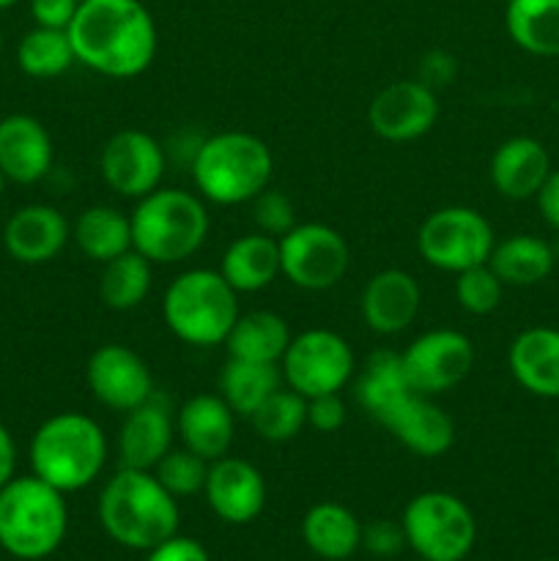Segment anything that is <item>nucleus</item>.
<instances>
[{
  "mask_svg": "<svg viewBox=\"0 0 559 561\" xmlns=\"http://www.w3.org/2000/svg\"><path fill=\"white\" fill-rule=\"evenodd\" d=\"M0 53H3V31H0Z\"/></svg>",
  "mask_w": 559,
  "mask_h": 561,
  "instance_id": "48",
  "label": "nucleus"
},
{
  "mask_svg": "<svg viewBox=\"0 0 559 561\" xmlns=\"http://www.w3.org/2000/svg\"><path fill=\"white\" fill-rule=\"evenodd\" d=\"M77 64L75 47H71L69 31L55 27H33L16 44V66L22 75L33 80H53L66 75Z\"/></svg>",
  "mask_w": 559,
  "mask_h": 561,
  "instance_id": "34",
  "label": "nucleus"
},
{
  "mask_svg": "<svg viewBox=\"0 0 559 561\" xmlns=\"http://www.w3.org/2000/svg\"><path fill=\"white\" fill-rule=\"evenodd\" d=\"M16 471V444L14 436L9 433V427L0 422V491L14 480Z\"/></svg>",
  "mask_w": 559,
  "mask_h": 561,
  "instance_id": "45",
  "label": "nucleus"
},
{
  "mask_svg": "<svg viewBox=\"0 0 559 561\" xmlns=\"http://www.w3.org/2000/svg\"><path fill=\"white\" fill-rule=\"evenodd\" d=\"M192 181L214 206L252 203L272 181V148L252 131H217L203 137L190 162Z\"/></svg>",
  "mask_w": 559,
  "mask_h": 561,
  "instance_id": "5",
  "label": "nucleus"
},
{
  "mask_svg": "<svg viewBox=\"0 0 559 561\" xmlns=\"http://www.w3.org/2000/svg\"><path fill=\"white\" fill-rule=\"evenodd\" d=\"M356 403L376 422H384L395 405L403 403L414 389L406 376L403 356L398 351H373L356 376Z\"/></svg>",
  "mask_w": 559,
  "mask_h": 561,
  "instance_id": "27",
  "label": "nucleus"
},
{
  "mask_svg": "<svg viewBox=\"0 0 559 561\" xmlns=\"http://www.w3.org/2000/svg\"><path fill=\"white\" fill-rule=\"evenodd\" d=\"M69 38L77 64L110 80L140 77L159 47L157 22L140 0H80Z\"/></svg>",
  "mask_w": 559,
  "mask_h": 561,
  "instance_id": "1",
  "label": "nucleus"
},
{
  "mask_svg": "<svg viewBox=\"0 0 559 561\" xmlns=\"http://www.w3.org/2000/svg\"><path fill=\"white\" fill-rule=\"evenodd\" d=\"M409 453L420 458H442L455 444V422L427 394L411 392L381 422Z\"/></svg>",
  "mask_w": 559,
  "mask_h": 561,
  "instance_id": "21",
  "label": "nucleus"
},
{
  "mask_svg": "<svg viewBox=\"0 0 559 561\" xmlns=\"http://www.w3.org/2000/svg\"><path fill=\"white\" fill-rule=\"evenodd\" d=\"M406 546L422 561H464L477 542L475 513L455 493L425 491L403 510Z\"/></svg>",
  "mask_w": 559,
  "mask_h": 561,
  "instance_id": "8",
  "label": "nucleus"
},
{
  "mask_svg": "<svg viewBox=\"0 0 559 561\" xmlns=\"http://www.w3.org/2000/svg\"><path fill=\"white\" fill-rule=\"evenodd\" d=\"M557 466H559V442H557Z\"/></svg>",
  "mask_w": 559,
  "mask_h": 561,
  "instance_id": "49",
  "label": "nucleus"
},
{
  "mask_svg": "<svg viewBox=\"0 0 559 561\" xmlns=\"http://www.w3.org/2000/svg\"><path fill=\"white\" fill-rule=\"evenodd\" d=\"M153 477H157L164 485V491L173 493L175 499L195 496V493H203V485H206L208 460L190 453L186 447L170 449V453L153 466Z\"/></svg>",
  "mask_w": 559,
  "mask_h": 561,
  "instance_id": "36",
  "label": "nucleus"
},
{
  "mask_svg": "<svg viewBox=\"0 0 559 561\" xmlns=\"http://www.w3.org/2000/svg\"><path fill=\"white\" fill-rule=\"evenodd\" d=\"M362 546L378 559L398 557L406 548L403 526L395 520H373V524L362 526Z\"/></svg>",
  "mask_w": 559,
  "mask_h": 561,
  "instance_id": "39",
  "label": "nucleus"
},
{
  "mask_svg": "<svg viewBox=\"0 0 559 561\" xmlns=\"http://www.w3.org/2000/svg\"><path fill=\"white\" fill-rule=\"evenodd\" d=\"M351 250L343 233L323 222H296L280 239V268L301 290H329L345 277Z\"/></svg>",
  "mask_w": 559,
  "mask_h": 561,
  "instance_id": "11",
  "label": "nucleus"
},
{
  "mask_svg": "<svg viewBox=\"0 0 559 561\" xmlns=\"http://www.w3.org/2000/svg\"><path fill=\"white\" fill-rule=\"evenodd\" d=\"M31 474L75 493L93 485L107 463V436L96 420L80 411H60L36 427L27 447Z\"/></svg>",
  "mask_w": 559,
  "mask_h": 561,
  "instance_id": "3",
  "label": "nucleus"
},
{
  "mask_svg": "<svg viewBox=\"0 0 559 561\" xmlns=\"http://www.w3.org/2000/svg\"><path fill=\"white\" fill-rule=\"evenodd\" d=\"M420 561H422V559H420Z\"/></svg>",
  "mask_w": 559,
  "mask_h": 561,
  "instance_id": "51",
  "label": "nucleus"
},
{
  "mask_svg": "<svg viewBox=\"0 0 559 561\" xmlns=\"http://www.w3.org/2000/svg\"><path fill=\"white\" fill-rule=\"evenodd\" d=\"M175 436L181 438V447L214 463L230 455V447H233V409L225 403L223 394H195L175 411Z\"/></svg>",
  "mask_w": 559,
  "mask_h": 561,
  "instance_id": "22",
  "label": "nucleus"
},
{
  "mask_svg": "<svg viewBox=\"0 0 559 561\" xmlns=\"http://www.w3.org/2000/svg\"><path fill=\"white\" fill-rule=\"evenodd\" d=\"M488 266L502 279V285L529 288V285H540L543 279L551 277L554 250L540 236L515 233L497 241L491 257H488Z\"/></svg>",
  "mask_w": 559,
  "mask_h": 561,
  "instance_id": "29",
  "label": "nucleus"
},
{
  "mask_svg": "<svg viewBox=\"0 0 559 561\" xmlns=\"http://www.w3.org/2000/svg\"><path fill=\"white\" fill-rule=\"evenodd\" d=\"M551 173V157H548L546 146L535 137L515 135L504 140L502 146L493 151L491 175L493 190L507 201H529L540 192L543 181Z\"/></svg>",
  "mask_w": 559,
  "mask_h": 561,
  "instance_id": "23",
  "label": "nucleus"
},
{
  "mask_svg": "<svg viewBox=\"0 0 559 561\" xmlns=\"http://www.w3.org/2000/svg\"><path fill=\"white\" fill-rule=\"evenodd\" d=\"M504 285L488 263L455 274V299L469 316H488L502 305Z\"/></svg>",
  "mask_w": 559,
  "mask_h": 561,
  "instance_id": "37",
  "label": "nucleus"
},
{
  "mask_svg": "<svg viewBox=\"0 0 559 561\" xmlns=\"http://www.w3.org/2000/svg\"><path fill=\"white\" fill-rule=\"evenodd\" d=\"M458 71V64H455V55H449L447 49H431V53L422 55L420 60V77L417 80L425 82L427 88H442L447 85L449 80L455 77Z\"/></svg>",
  "mask_w": 559,
  "mask_h": 561,
  "instance_id": "43",
  "label": "nucleus"
},
{
  "mask_svg": "<svg viewBox=\"0 0 559 561\" xmlns=\"http://www.w3.org/2000/svg\"><path fill=\"white\" fill-rule=\"evenodd\" d=\"M504 25L524 53L559 58V0H507Z\"/></svg>",
  "mask_w": 559,
  "mask_h": 561,
  "instance_id": "31",
  "label": "nucleus"
},
{
  "mask_svg": "<svg viewBox=\"0 0 559 561\" xmlns=\"http://www.w3.org/2000/svg\"><path fill=\"white\" fill-rule=\"evenodd\" d=\"M239 316V294L230 288L219 268H190L170 279L164 288V327L192 348L225 345Z\"/></svg>",
  "mask_w": 559,
  "mask_h": 561,
  "instance_id": "7",
  "label": "nucleus"
},
{
  "mask_svg": "<svg viewBox=\"0 0 559 561\" xmlns=\"http://www.w3.org/2000/svg\"><path fill=\"white\" fill-rule=\"evenodd\" d=\"M507 367L515 383L543 400H559V329H524L510 343Z\"/></svg>",
  "mask_w": 559,
  "mask_h": 561,
  "instance_id": "24",
  "label": "nucleus"
},
{
  "mask_svg": "<svg viewBox=\"0 0 559 561\" xmlns=\"http://www.w3.org/2000/svg\"><path fill=\"white\" fill-rule=\"evenodd\" d=\"M219 274L236 294H258L283 274L280 268V239L261 233H244L230 241L219 261Z\"/></svg>",
  "mask_w": 559,
  "mask_h": 561,
  "instance_id": "25",
  "label": "nucleus"
},
{
  "mask_svg": "<svg viewBox=\"0 0 559 561\" xmlns=\"http://www.w3.org/2000/svg\"><path fill=\"white\" fill-rule=\"evenodd\" d=\"M69 241V219L47 203H31V206L16 208L3 228L5 252L25 266H42V263L55 261Z\"/></svg>",
  "mask_w": 559,
  "mask_h": 561,
  "instance_id": "18",
  "label": "nucleus"
},
{
  "mask_svg": "<svg viewBox=\"0 0 559 561\" xmlns=\"http://www.w3.org/2000/svg\"><path fill=\"white\" fill-rule=\"evenodd\" d=\"M497 247L491 222L477 208L444 206L433 211L417 233V250L427 266L447 274H460L482 266Z\"/></svg>",
  "mask_w": 559,
  "mask_h": 561,
  "instance_id": "9",
  "label": "nucleus"
},
{
  "mask_svg": "<svg viewBox=\"0 0 559 561\" xmlns=\"http://www.w3.org/2000/svg\"><path fill=\"white\" fill-rule=\"evenodd\" d=\"M99 524L118 546L148 553L179 535V499L164 491L153 471L121 466L99 493Z\"/></svg>",
  "mask_w": 559,
  "mask_h": 561,
  "instance_id": "2",
  "label": "nucleus"
},
{
  "mask_svg": "<svg viewBox=\"0 0 559 561\" xmlns=\"http://www.w3.org/2000/svg\"><path fill=\"white\" fill-rule=\"evenodd\" d=\"M290 337L294 334L283 316L272 310H252L236 318L233 329L225 340V348H228L230 359L280 365Z\"/></svg>",
  "mask_w": 559,
  "mask_h": 561,
  "instance_id": "28",
  "label": "nucleus"
},
{
  "mask_svg": "<svg viewBox=\"0 0 559 561\" xmlns=\"http://www.w3.org/2000/svg\"><path fill=\"white\" fill-rule=\"evenodd\" d=\"M250 425L263 442L269 444H285L290 438L299 436L307 427V398L299 392L283 387L274 394H269L255 414L250 416Z\"/></svg>",
  "mask_w": 559,
  "mask_h": 561,
  "instance_id": "35",
  "label": "nucleus"
},
{
  "mask_svg": "<svg viewBox=\"0 0 559 561\" xmlns=\"http://www.w3.org/2000/svg\"><path fill=\"white\" fill-rule=\"evenodd\" d=\"M153 283V263L142 257L137 250L124 252L113 261L102 263L99 274V299L110 310H135L151 294Z\"/></svg>",
  "mask_w": 559,
  "mask_h": 561,
  "instance_id": "33",
  "label": "nucleus"
},
{
  "mask_svg": "<svg viewBox=\"0 0 559 561\" xmlns=\"http://www.w3.org/2000/svg\"><path fill=\"white\" fill-rule=\"evenodd\" d=\"M301 540L318 559L343 561L362 548V524L338 502H318L301 518Z\"/></svg>",
  "mask_w": 559,
  "mask_h": 561,
  "instance_id": "26",
  "label": "nucleus"
},
{
  "mask_svg": "<svg viewBox=\"0 0 559 561\" xmlns=\"http://www.w3.org/2000/svg\"><path fill=\"white\" fill-rule=\"evenodd\" d=\"M535 201H537V211H540L543 222H546L548 228L559 230V170H551V173H548V179L543 181Z\"/></svg>",
  "mask_w": 559,
  "mask_h": 561,
  "instance_id": "44",
  "label": "nucleus"
},
{
  "mask_svg": "<svg viewBox=\"0 0 559 561\" xmlns=\"http://www.w3.org/2000/svg\"><path fill=\"white\" fill-rule=\"evenodd\" d=\"M420 305V283L406 268H381L362 288L360 316L370 332L392 337L414 323Z\"/></svg>",
  "mask_w": 559,
  "mask_h": 561,
  "instance_id": "17",
  "label": "nucleus"
},
{
  "mask_svg": "<svg viewBox=\"0 0 559 561\" xmlns=\"http://www.w3.org/2000/svg\"><path fill=\"white\" fill-rule=\"evenodd\" d=\"M548 561H559V559H548Z\"/></svg>",
  "mask_w": 559,
  "mask_h": 561,
  "instance_id": "50",
  "label": "nucleus"
},
{
  "mask_svg": "<svg viewBox=\"0 0 559 561\" xmlns=\"http://www.w3.org/2000/svg\"><path fill=\"white\" fill-rule=\"evenodd\" d=\"M85 381L96 403L118 414L137 409L157 392L146 359L121 343H104L93 351L85 367Z\"/></svg>",
  "mask_w": 559,
  "mask_h": 561,
  "instance_id": "14",
  "label": "nucleus"
},
{
  "mask_svg": "<svg viewBox=\"0 0 559 561\" xmlns=\"http://www.w3.org/2000/svg\"><path fill=\"white\" fill-rule=\"evenodd\" d=\"M55 162V146L47 126L27 113L0 118V170L14 184H38Z\"/></svg>",
  "mask_w": 559,
  "mask_h": 561,
  "instance_id": "20",
  "label": "nucleus"
},
{
  "mask_svg": "<svg viewBox=\"0 0 559 561\" xmlns=\"http://www.w3.org/2000/svg\"><path fill=\"white\" fill-rule=\"evenodd\" d=\"M3 190H5V175L3 170H0V197H3Z\"/></svg>",
  "mask_w": 559,
  "mask_h": 561,
  "instance_id": "47",
  "label": "nucleus"
},
{
  "mask_svg": "<svg viewBox=\"0 0 559 561\" xmlns=\"http://www.w3.org/2000/svg\"><path fill=\"white\" fill-rule=\"evenodd\" d=\"M252 222H255V228L261 230V233L283 239V236L296 225L294 201H290L285 192L266 186V190L252 201Z\"/></svg>",
  "mask_w": 559,
  "mask_h": 561,
  "instance_id": "38",
  "label": "nucleus"
},
{
  "mask_svg": "<svg viewBox=\"0 0 559 561\" xmlns=\"http://www.w3.org/2000/svg\"><path fill=\"white\" fill-rule=\"evenodd\" d=\"M168 170V151L153 135L142 129H121L104 142L99 173L115 195L140 201L162 186Z\"/></svg>",
  "mask_w": 559,
  "mask_h": 561,
  "instance_id": "12",
  "label": "nucleus"
},
{
  "mask_svg": "<svg viewBox=\"0 0 559 561\" xmlns=\"http://www.w3.org/2000/svg\"><path fill=\"white\" fill-rule=\"evenodd\" d=\"M367 121H370V129L387 142L417 140L436 126V91L420 80L389 82L367 107Z\"/></svg>",
  "mask_w": 559,
  "mask_h": 561,
  "instance_id": "15",
  "label": "nucleus"
},
{
  "mask_svg": "<svg viewBox=\"0 0 559 561\" xmlns=\"http://www.w3.org/2000/svg\"><path fill=\"white\" fill-rule=\"evenodd\" d=\"M203 496L219 520L244 526L252 524L266 507V480L255 463L225 455L208 463Z\"/></svg>",
  "mask_w": 559,
  "mask_h": 561,
  "instance_id": "16",
  "label": "nucleus"
},
{
  "mask_svg": "<svg viewBox=\"0 0 559 561\" xmlns=\"http://www.w3.org/2000/svg\"><path fill=\"white\" fill-rule=\"evenodd\" d=\"M69 531L66 493L36 474L14 477L0 491V548L20 561L53 557Z\"/></svg>",
  "mask_w": 559,
  "mask_h": 561,
  "instance_id": "6",
  "label": "nucleus"
},
{
  "mask_svg": "<svg viewBox=\"0 0 559 561\" xmlns=\"http://www.w3.org/2000/svg\"><path fill=\"white\" fill-rule=\"evenodd\" d=\"M175 416L168 400L153 392L146 403L126 411L118 431V458L126 469L153 471V466L173 449Z\"/></svg>",
  "mask_w": 559,
  "mask_h": 561,
  "instance_id": "19",
  "label": "nucleus"
},
{
  "mask_svg": "<svg viewBox=\"0 0 559 561\" xmlns=\"http://www.w3.org/2000/svg\"><path fill=\"white\" fill-rule=\"evenodd\" d=\"M132 222V250L140 252L153 266L184 263L206 244L212 217L201 195L175 186H157L135 201Z\"/></svg>",
  "mask_w": 559,
  "mask_h": 561,
  "instance_id": "4",
  "label": "nucleus"
},
{
  "mask_svg": "<svg viewBox=\"0 0 559 561\" xmlns=\"http://www.w3.org/2000/svg\"><path fill=\"white\" fill-rule=\"evenodd\" d=\"M283 387V373L280 365H263V362L230 359L225 362L219 373V394L225 403L233 409L236 416L250 420L258 405Z\"/></svg>",
  "mask_w": 559,
  "mask_h": 561,
  "instance_id": "32",
  "label": "nucleus"
},
{
  "mask_svg": "<svg viewBox=\"0 0 559 561\" xmlns=\"http://www.w3.org/2000/svg\"><path fill=\"white\" fill-rule=\"evenodd\" d=\"M71 241L93 263H107L132 250L129 214L115 206H88L71 225Z\"/></svg>",
  "mask_w": 559,
  "mask_h": 561,
  "instance_id": "30",
  "label": "nucleus"
},
{
  "mask_svg": "<svg viewBox=\"0 0 559 561\" xmlns=\"http://www.w3.org/2000/svg\"><path fill=\"white\" fill-rule=\"evenodd\" d=\"M400 356L411 389L427 398L458 387L475 367V345L458 329H431L411 340Z\"/></svg>",
  "mask_w": 559,
  "mask_h": 561,
  "instance_id": "13",
  "label": "nucleus"
},
{
  "mask_svg": "<svg viewBox=\"0 0 559 561\" xmlns=\"http://www.w3.org/2000/svg\"><path fill=\"white\" fill-rule=\"evenodd\" d=\"M80 0H31V16L38 27L69 31Z\"/></svg>",
  "mask_w": 559,
  "mask_h": 561,
  "instance_id": "41",
  "label": "nucleus"
},
{
  "mask_svg": "<svg viewBox=\"0 0 559 561\" xmlns=\"http://www.w3.org/2000/svg\"><path fill=\"white\" fill-rule=\"evenodd\" d=\"M16 3H20V0H0V11L11 9V5H16Z\"/></svg>",
  "mask_w": 559,
  "mask_h": 561,
  "instance_id": "46",
  "label": "nucleus"
},
{
  "mask_svg": "<svg viewBox=\"0 0 559 561\" xmlns=\"http://www.w3.org/2000/svg\"><path fill=\"white\" fill-rule=\"evenodd\" d=\"M146 561H212V557H208L206 548L197 540H192V537L173 535L170 540L151 548Z\"/></svg>",
  "mask_w": 559,
  "mask_h": 561,
  "instance_id": "42",
  "label": "nucleus"
},
{
  "mask_svg": "<svg viewBox=\"0 0 559 561\" xmlns=\"http://www.w3.org/2000/svg\"><path fill=\"white\" fill-rule=\"evenodd\" d=\"M345 425V403L340 392L307 400V427L318 433H338Z\"/></svg>",
  "mask_w": 559,
  "mask_h": 561,
  "instance_id": "40",
  "label": "nucleus"
},
{
  "mask_svg": "<svg viewBox=\"0 0 559 561\" xmlns=\"http://www.w3.org/2000/svg\"><path fill=\"white\" fill-rule=\"evenodd\" d=\"M354 370L356 359L349 340L332 329H307L296 334L280 359L285 387L307 400L345 389V383L354 378Z\"/></svg>",
  "mask_w": 559,
  "mask_h": 561,
  "instance_id": "10",
  "label": "nucleus"
}]
</instances>
